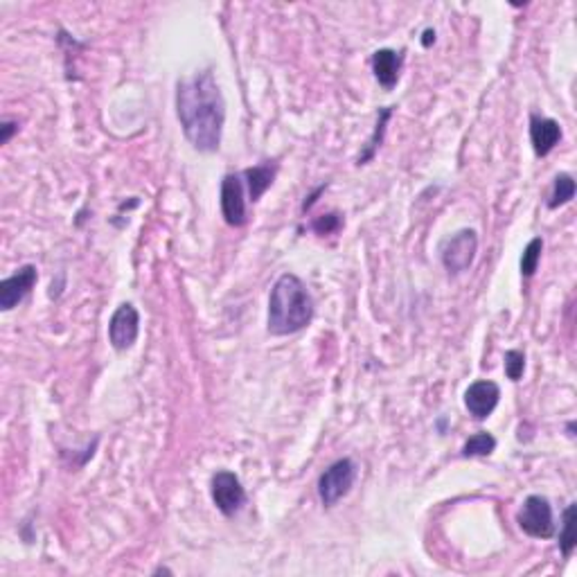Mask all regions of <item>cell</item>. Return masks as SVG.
<instances>
[{"label": "cell", "mask_w": 577, "mask_h": 577, "mask_svg": "<svg viewBox=\"0 0 577 577\" xmlns=\"http://www.w3.org/2000/svg\"><path fill=\"white\" fill-rule=\"evenodd\" d=\"M314 319V298L305 282L293 273L277 277L268 298V332L275 337H289Z\"/></svg>", "instance_id": "obj_2"}, {"label": "cell", "mask_w": 577, "mask_h": 577, "mask_svg": "<svg viewBox=\"0 0 577 577\" xmlns=\"http://www.w3.org/2000/svg\"><path fill=\"white\" fill-rule=\"evenodd\" d=\"M176 116L192 147L204 153L217 152L226 125V102L210 70L179 79Z\"/></svg>", "instance_id": "obj_1"}, {"label": "cell", "mask_w": 577, "mask_h": 577, "mask_svg": "<svg viewBox=\"0 0 577 577\" xmlns=\"http://www.w3.org/2000/svg\"><path fill=\"white\" fill-rule=\"evenodd\" d=\"M275 171L277 167L268 165V162L267 165H255V167H249V170H244L241 179H246V185H249V197L253 204L262 199L264 192L271 188L273 179H275Z\"/></svg>", "instance_id": "obj_13"}, {"label": "cell", "mask_w": 577, "mask_h": 577, "mask_svg": "<svg viewBox=\"0 0 577 577\" xmlns=\"http://www.w3.org/2000/svg\"><path fill=\"white\" fill-rule=\"evenodd\" d=\"M140 334V314L131 302L118 307L109 323V341L118 352H125L138 341Z\"/></svg>", "instance_id": "obj_7"}, {"label": "cell", "mask_w": 577, "mask_h": 577, "mask_svg": "<svg viewBox=\"0 0 577 577\" xmlns=\"http://www.w3.org/2000/svg\"><path fill=\"white\" fill-rule=\"evenodd\" d=\"M575 519H577V508H575V503H571L566 510H564L562 535H559V548H562L564 557H571L573 550H575V546H577Z\"/></svg>", "instance_id": "obj_15"}, {"label": "cell", "mask_w": 577, "mask_h": 577, "mask_svg": "<svg viewBox=\"0 0 577 577\" xmlns=\"http://www.w3.org/2000/svg\"><path fill=\"white\" fill-rule=\"evenodd\" d=\"M526 370V354L521 350H508L505 352V374L510 381H519Z\"/></svg>", "instance_id": "obj_19"}, {"label": "cell", "mask_w": 577, "mask_h": 577, "mask_svg": "<svg viewBox=\"0 0 577 577\" xmlns=\"http://www.w3.org/2000/svg\"><path fill=\"white\" fill-rule=\"evenodd\" d=\"M390 116H393V107H383L381 111H379L377 125H374L372 136H370L368 144H365V149L361 152V156H359V161H356V165H368V162L372 161L374 153H377V149L381 147L383 136H386V125H389Z\"/></svg>", "instance_id": "obj_14"}, {"label": "cell", "mask_w": 577, "mask_h": 577, "mask_svg": "<svg viewBox=\"0 0 577 577\" xmlns=\"http://www.w3.org/2000/svg\"><path fill=\"white\" fill-rule=\"evenodd\" d=\"M325 188H328V185H320V188H319V189H316L314 195H310V197H307V199H305V204H302V213H307V210H310V208H311V205H314V204H316V201H319V197H320V195H323V192H325Z\"/></svg>", "instance_id": "obj_22"}, {"label": "cell", "mask_w": 577, "mask_h": 577, "mask_svg": "<svg viewBox=\"0 0 577 577\" xmlns=\"http://www.w3.org/2000/svg\"><path fill=\"white\" fill-rule=\"evenodd\" d=\"M559 140H562V127H559L557 120H553V118L530 116V143L537 156H548Z\"/></svg>", "instance_id": "obj_11"}, {"label": "cell", "mask_w": 577, "mask_h": 577, "mask_svg": "<svg viewBox=\"0 0 577 577\" xmlns=\"http://www.w3.org/2000/svg\"><path fill=\"white\" fill-rule=\"evenodd\" d=\"M210 494L214 505L223 517H235L246 503V490L241 487V480L232 471H217L210 480Z\"/></svg>", "instance_id": "obj_6"}, {"label": "cell", "mask_w": 577, "mask_h": 577, "mask_svg": "<svg viewBox=\"0 0 577 577\" xmlns=\"http://www.w3.org/2000/svg\"><path fill=\"white\" fill-rule=\"evenodd\" d=\"M39 280V273L34 264H25L21 267L14 275L5 277V280L0 282V310L10 311L28 296L30 292L34 289Z\"/></svg>", "instance_id": "obj_9"}, {"label": "cell", "mask_w": 577, "mask_h": 577, "mask_svg": "<svg viewBox=\"0 0 577 577\" xmlns=\"http://www.w3.org/2000/svg\"><path fill=\"white\" fill-rule=\"evenodd\" d=\"M575 197V180H573L571 174H557L555 176V185H553V195H550L548 208L557 210L559 205L568 204V201Z\"/></svg>", "instance_id": "obj_17"}, {"label": "cell", "mask_w": 577, "mask_h": 577, "mask_svg": "<svg viewBox=\"0 0 577 577\" xmlns=\"http://www.w3.org/2000/svg\"><path fill=\"white\" fill-rule=\"evenodd\" d=\"M541 250H544V240H541V237H535V240H532L530 244L526 246V250H523V255H521V273H523V277L535 275L537 267H539Z\"/></svg>", "instance_id": "obj_18"}, {"label": "cell", "mask_w": 577, "mask_h": 577, "mask_svg": "<svg viewBox=\"0 0 577 577\" xmlns=\"http://www.w3.org/2000/svg\"><path fill=\"white\" fill-rule=\"evenodd\" d=\"M354 480L356 465L352 458H341L334 465H329L319 478V496L323 505H328V508L337 505L343 496L350 494Z\"/></svg>", "instance_id": "obj_3"}, {"label": "cell", "mask_w": 577, "mask_h": 577, "mask_svg": "<svg viewBox=\"0 0 577 577\" xmlns=\"http://www.w3.org/2000/svg\"><path fill=\"white\" fill-rule=\"evenodd\" d=\"M343 226V219L338 213H329V214H323V217H319L314 222V231L319 232V235H332V232L341 231Z\"/></svg>", "instance_id": "obj_20"}, {"label": "cell", "mask_w": 577, "mask_h": 577, "mask_svg": "<svg viewBox=\"0 0 577 577\" xmlns=\"http://www.w3.org/2000/svg\"><path fill=\"white\" fill-rule=\"evenodd\" d=\"M0 131H3V134H0V143H3V144L10 143L12 136H14L16 131H19V122L3 120V127H0Z\"/></svg>", "instance_id": "obj_21"}, {"label": "cell", "mask_w": 577, "mask_h": 577, "mask_svg": "<svg viewBox=\"0 0 577 577\" xmlns=\"http://www.w3.org/2000/svg\"><path fill=\"white\" fill-rule=\"evenodd\" d=\"M517 523L528 537L535 539H550L555 535L553 521V505L546 496L532 494L523 501V505L517 512Z\"/></svg>", "instance_id": "obj_4"}, {"label": "cell", "mask_w": 577, "mask_h": 577, "mask_svg": "<svg viewBox=\"0 0 577 577\" xmlns=\"http://www.w3.org/2000/svg\"><path fill=\"white\" fill-rule=\"evenodd\" d=\"M222 214L228 226L241 228L246 223V199L241 174H226L222 180Z\"/></svg>", "instance_id": "obj_8"}, {"label": "cell", "mask_w": 577, "mask_h": 577, "mask_svg": "<svg viewBox=\"0 0 577 577\" xmlns=\"http://www.w3.org/2000/svg\"><path fill=\"white\" fill-rule=\"evenodd\" d=\"M431 43H435V32H433V30H426V32H424V39H422V46L429 48Z\"/></svg>", "instance_id": "obj_23"}, {"label": "cell", "mask_w": 577, "mask_h": 577, "mask_svg": "<svg viewBox=\"0 0 577 577\" xmlns=\"http://www.w3.org/2000/svg\"><path fill=\"white\" fill-rule=\"evenodd\" d=\"M501 389L499 383L480 379L474 381L469 389L465 390V407L469 411V415H474L476 420H487L494 413V408L499 407Z\"/></svg>", "instance_id": "obj_10"}, {"label": "cell", "mask_w": 577, "mask_h": 577, "mask_svg": "<svg viewBox=\"0 0 577 577\" xmlns=\"http://www.w3.org/2000/svg\"><path fill=\"white\" fill-rule=\"evenodd\" d=\"M478 250V237L471 228H462L440 246V259L449 273H462L471 267Z\"/></svg>", "instance_id": "obj_5"}, {"label": "cell", "mask_w": 577, "mask_h": 577, "mask_svg": "<svg viewBox=\"0 0 577 577\" xmlns=\"http://www.w3.org/2000/svg\"><path fill=\"white\" fill-rule=\"evenodd\" d=\"M496 449V438L487 431L471 435L465 444H462V456L465 458H478V456H490Z\"/></svg>", "instance_id": "obj_16"}, {"label": "cell", "mask_w": 577, "mask_h": 577, "mask_svg": "<svg viewBox=\"0 0 577 577\" xmlns=\"http://www.w3.org/2000/svg\"><path fill=\"white\" fill-rule=\"evenodd\" d=\"M404 66V52L390 50V48H381L372 55V73L377 82L381 83L386 91L398 86L399 73Z\"/></svg>", "instance_id": "obj_12"}]
</instances>
